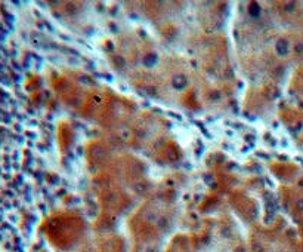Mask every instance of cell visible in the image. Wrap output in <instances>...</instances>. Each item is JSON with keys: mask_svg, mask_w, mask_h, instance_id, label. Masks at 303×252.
Returning <instances> with one entry per match:
<instances>
[{"mask_svg": "<svg viewBox=\"0 0 303 252\" xmlns=\"http://www.w3.org/2000/svg\"><path fill=\"white\" fill-rule=\"evenodd\" d=\"M275 50H276V54H278L280 56H285L288 54V50H290L288 42L285 39H280L278 42L275 43Z\"/></svg>", "mask_w": 303, "mask_h": 252, "instance_id": "6da1fadb", "label": "cell"}, {"mask_svg": "<svg viewBox=\"0 0 303 252\" xmlns=\"http://www.w3.org/2000/svg\"><path fill=\"white\" fill-rule=\"evenodd\" d=\"M186 77L182 74H178V76H174V79L172 80V85L173 87H176V89H183V87L186 86Z\"/></svg>", "mask_w": 303, "mask_h": 252, "instance_id": "7a4b0ae2", "label": "cell"}, {"mask_svg": "<svg viewBox=\"0 0 303 252\" xmlns=\"http://www.w3.org/2000/svg\"><path fill=\"white\" fill-rule=\"evenodd\" d=\"M92 156L95 157V159H102L104 156H105V150H102V148H95V150H92Z\"/></svg>", "mask_w": 303, "mask_h": 252, "instance_id": "3957f363", "label": "cell"}, {"mask_svg": "<svg viewBox=\"0 0 303 252\" xmlns=\"http://www.w3.org/2000/svg\"><path fill=\"white\" fill-rule=\"evenodd\" d=\"M157 61V58L154 56V55H149V56H146L145 59H144V62H145V65H148V62H151V64H154V62Z\"/></svg>", "mask_w": 303, "mask_h": 252, "instance_id": "277c9868", "label": "cell"}, {"mask_svg": "<svg viewBox=\"0 0 303 252\" xmlns=\"http://www.w3.org/2000/svg\"><path fill=\"white\" fill-rule=\"evenodd\" d=\"M284 9H285V12H293L294 10V3H285Z\"/></svg>", "mask_w": 303, "mask_h": 252, "instance_id": "5b68a950", "label": "cell"}, {"mask_svg": "<svg viewBox=\"0 0 303 252\" xmlns=\"http://www.w3.org/2000/svg\"><path fill=\"white\" fill-rule=\"evenodd\" d=\"M296 208H297L299 211H303V199H300V200L296 202Z\"/></svg>", "mask_w": 303, "mask_h": 252, "instance_id": "8992f818", "label": "cell"}, {"mask_svg": "<svg viewBox=\"0 0 303 252\" xmlns=\"http://www.w3.org/2000/svg\"><path fill=\"white\" fill-rule=\"evenodd\" d=\"M114 61H116V64H120L121 67H124V59H123L121 56H117V58H116Z\"/></svg>", "mask_w": 303, "mask_h": 252, "instance_id": "52a82bcc", "label": "cell"}, {"mask_svg": "<svg viewBox=\"0 0 303 252\" xmlns=\"http://www.w3.org/2000/svg\"><path fill=\"white\" fill-rule=\"evenodd\" d=\"M250 12H251L253 15H257V14H259V8H257L256 5H253V6H251V9H250Z\"/></svg>", "mask_w": 303, "mask_h": 252, "instance_id": "ba28073f", "label": "cell"}, {"mask_svg": "<svg viewBox=\"0 0 303 252\" xmlns=\"http://www.w3.org/2000/svg\"><path fill=\"white\" fill-rule=\"evenodd\" d=\"M296 52L297 54H302L303 52V43H297L296 45Z\"/></svg>", "mask_w": 303, "mask_h": 252, "instance_id": "9c48e42d", "label": "cell"}, {"mask_svg": "<svg viewBox=\"0 0 303 252\" xmlns=\"http://www.w3.org/2000/svg\"><path fill=\"white\" fill-rule=\"evenodd\" d=\"M80 82H83V83H86V85H92V82H90V80H87V77H84V76L80 79Z\"/></svg>", "mask_w": 303, "mask_h": 252, "instance_id": "30bf717a", "label": "cell"}]
</instances>
